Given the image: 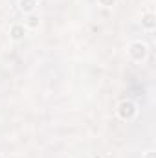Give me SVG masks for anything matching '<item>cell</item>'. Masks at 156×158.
Returning a JSON list of instances; mask_svg holds the SVG:
<instances>
[{
  "instance_id": "obj_1",
  "label": "cell",
  "mask_w": 156,
  "mask_h": 158,
  "mask_svg": "<svg viewBox=\"0 0 156 158\" xmlns=\"http://www.w3.org/2000/svg\"><path fill=\"white\" fill-rule=\"evenodd\" d=\"M127 55L132 63H143L149 55V46L143 40H132L127 46Z\"/></svg>"
},
{
  "instance_id": "obj_2",
  "label": "cell",
  "mask_w": 156,
  "mask_h": 158,
  "mask_svg": "<svg viewBox=\"0 0 156 158\" xmlns=\"http://www.w3.org/2000/svg\"><path fill=\"white\" fill-rule=\"evenodd\" d=\"M116 114L117 118L123 119V121H130V119H134L138 116V105L132 99H123V101L117 103Z\"/></svg>"
},
{
  "instance_id": "obj_3",
  "label": "cell",
  "mask_w": 156,
  "mask_h": 158,
  "mask_svg": "<svg viewBox=\"0 0 156 158\" xmlns=\"http://www.w3.org/2000/svg\"><path fill=\"white\" fill-rule=\"evenodd\" d=\"M28 33H30V31H28V28L24 26V22H15V24L9 26V39L13 40V42L24 40V37H26Z\"/></svg>"
},
{
  "instance_id": "obj_4",
  "label": "cell",
  "mask_w": 156,
  "mask_h": 158,
  "mask_svg": "<svg viewBox=\"0 0 156 158\" xmlns=\"http://www.w3.org/2000/svg\"><path fill=\"white\" fill-rule=\"evenodd\" d=\"M140 24H142V28L145 30V31H153L156 28V15L153 11H145V13H142V20H140Z\"/></svg>"
},
{
  "instance_id": "obj_5",
  "label": "cell",
  "mask_w": 156,
  "mask_h": 158,
  "mask_svg": "<svg viewBox=\"0 0 156 158\" xmlns=\"http://www.w3.org/2000/svg\"><path fill=\"white\" fill-rule=\"evenodd\" d=\"M17 6L24 15H31V13H35V9L39 6V0H18Z\"/></svg>"
},
{
  "instance_id": "obj_6",
  "label": "cell",
  "mask_w": 156,
  "mask_h": 158,
  "mask_svg": "<svg viewBox=\"0 0 156 158\" xmlns=\"http://www.w3.org/2000/svg\"><path fill=\"white\" fill-rule=\"evenodd\" d=\"M24 26L28 28V31H33V30H39L40 26V19L37 13H31V15H28V19L24 20Z\"/></svg>"
},
{
  "instance_id": "obj_7",
  "label": "cell",
  "mask_w": 156,
  "mask_h": 158,
  "mask_svg": "<svg viewBox=\"0 0 156 158\" xmlns=\"http://www.w3.org/2000/svg\"><path fill=\"white\" fill-rule=\"evenodd\" d=\"M117 0H97V4L101 6V7H112V6H116Z\"/></svg>"
},
{
  "instance_id": "obj_8",
  "label": "cell",
  "mask_w": 156,
  "mask_h": 158,
  "mask_svg": "<svg viewBox=\"0 0 156 158\" xmlns=\"http://www.w3.org/2000/svg\"><path fill=\"white\" fill-rule=\"evenodd\" d=\"M142 158H156V151L154 149H149V151H145V153L142 155Z\"/></svg>"
},
{
  "instance_id": "obj_9",
  "label": "cell",
  "mask_w": 156,
  "mask_h": 158,
  "mask_svg": "<svg viewBox=\"0 0 156 158\" xmlns=\"http://www.w3.org/2000/svg\"><path fill=\"white\" fill-rule=\"evenodd\" d=\"M92 158H99V156H92Z\"/></svg>"
}]
</instances>
